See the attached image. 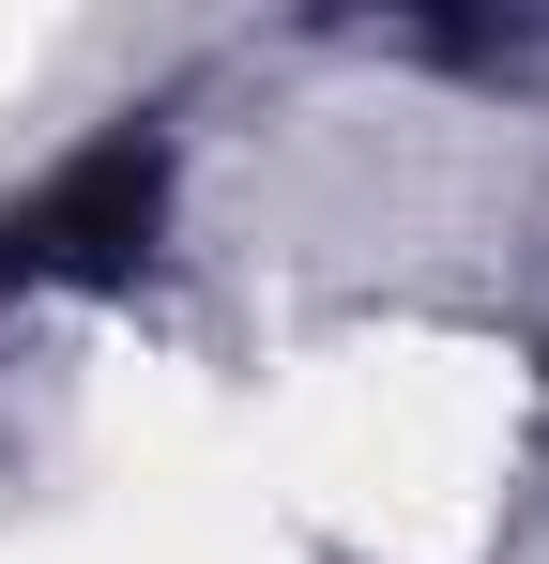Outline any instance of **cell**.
<instances>
[{
	"label": "cell",
	"mask_w": 549,
	"mask_h": 564,
	"mask_svg": "<svg viewBox=\"0 0 549 564\" xmlns=\"http://www.w3.org/2000/svg\"><path fill=\"white\" fill-rule=\"evenodd\" d=\"M153 214H169V153L153 138H92L77 169L0 214V290H122L153 260Z\"/></svg>",
	"instance_id": "1"
}]
</instances>
